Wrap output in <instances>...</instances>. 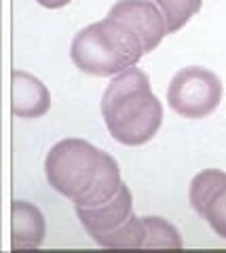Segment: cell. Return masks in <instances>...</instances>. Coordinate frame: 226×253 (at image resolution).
I'll list each match as a JSON object with an SVG mask.
<instances>
[{"mask_svg":"<svg viewBox=\"0 0 226 253\" xmlns=\"http://www.w3.org/2000/svg\"><path fill=\"white\" fill-rule=\"evenodd\" d=\"M123 186V175H121V167L119 163L114 161V156H110L108 152H104V161L99 173L93 186L87 190V194L74 203V209L79 207H97V205H104L112 199V196L119 192Z\"/></svg>","mask_w":226,"mask_h":253,"instance_id":"cell-9","label":"cell"},{"mask_svg":"<svg viewBox=\"0 0 226 253\" xmlns=\"http://www.w3.org/2000/svg\"><path fill=\"white\" fill-rule=\"evenodd\" d=\"M144 224H146L144 249H180L184 245L180 232L171 221L159 215H150L144 217Z\"/></svg>","mask_w":226,"mask_h":253,"instance_id":"cell-12","label":"cell"},{"mask_svg":"<svg viewBox=\"0 0 226 253\" xmlns=\"http://www.w3.org/2000/svg\"><path fill=\"white\" fill-rule=\"evenodd\" d=\"M104 152L87 139L66 137L45 156V175L49 186L72 203L83 199L95 181Z\"/></svg>","mask_w":226,"mask_h":253,"instance_id":"cell-3","label":"cell"},{"mask_svg":"<svg viewBox=\"0 0 226 253\" xmlns=\"http://www.w3.org/2000/svg\"><path fill=\"white\" fill-rule=\"evenodd\" d=\"M224 186H226V173L220 169H203L201 173H197L188 188V201L192 205V209L203 217L209 203L216 199V194Z\"/></svg>","mask_w":226,"mask_h":253,"instance_id":"cell-11","label":"cell"},{"mask_svg":"<svg viewBox=\"0 0 226 253\" xmlns=\"http://www.w3.org/2000/svg\"><path fill=\"white\" fill-rule=\"evenodd\" d=\"M224 84L220 76L203 66H188L178 70L167 86V104L178 116L199 121L220 106Z\"/></svg>","mask_w":226,"mask_h":253,"instance_id":"cell-4","label":"cell"},{"mask_svg":"<svg viewBox=\"0 0 226 253\" xmlns=\"http://www.w3.org/2000/svg\"><path fill=\"white\" fill-rule=\"evenodd\" d=\"M167 21V34L180 32L201 11L203 0H154Z\"/></svg>","mask_w":226,"mask_h":253,"instance_id":"cell-13","label":"cell"},{"mask_svg":"<svg viewBox=\"0 0 226 253\" xmlns=\"http://www.w3.org/2000/svg\"><path fill=\"white\" fill-rule=\"evenodd\" d=\"M203 219H207V224L212 226V230L218 236L226 239V186L216 194V199L209 203Z\"/></svg>","mask_w":226,"mask_h":253,"instance_id":"cell-14","label":"cell"},{"mask_svg":"<svg viewBox=\"0 0 226 253\" xmlns=\"http://www.w3.org/2000/svg\"><path fill=\"white\" fill-rule=\"evenodd\" d=\"M108 17L129 26L139 36L144 51L150 53L167 36V21L154 0H119L110 6Z\"/></svg>","mask_w":226,"mask_h":253,"instance_id":"cell-5","label":"cell"},{"mask_svg":"<svg viewBox=\"0 0 226 253\" xmlns=\"http://www.w3.org/2000/svg\"><path fill=\"white\" fill-rule=\"evenodd\" d=\"M110 135L123 146H144L159 133L165 110L150 78L137 66L110 78L99 101Z\"/></svg>","mask_w":226,"mask_h":253,"instance_id":"cell-1","label":"cell"},{"mask_svg":"<svg viewBox=\"0 0 226 253\" xmlns=\"http://www.w3.org/2000/svg\"><path fill=\"white\" fill-rule=\"evenodd\" d=\"M146 55L139 36L125 23L112 17L89 23L72 38L70 59L76 68L91 76H116L134 68Z\"/></svg>","mask_w":226,"mask_h":253,"instance_id":"cell-2","label":"cell"},{"mask_svg":"<svg viewBox=\"0 0 226 253\" xmlns=\"http://www.w3.org/2000/svg\"><path fill=\"white\" fill-rule=\"evenodd\" d=\"M93 241L106 249H144V241H146L144 217H137L134 213L119 228H114V230L106 234H99Z\"/></svg>","mask_w":226,"mask_h":253,"instance_id":"cell-10","label":"cell"},{"mask_svg":"<svg viewBox=\"0 0 226 253\" xmlns=\"http://www.w3.org/2000/svg\"><path fill=\"white\" fill-rule=\"evenodd\" d=\"M51 110V93L38 76L26 70L11 72V114L15 118H41Z\"/></svg>","mask_w":226,"mask_h":253,"instance_id":"cell-7","label":"cell"},{"mask_svg":"<svg viewBox=\"0 0 226 253\" xmlns=\"http://www.w3.org/2000/svg\"><path fill=\"white\" fill-rule=\"evenodd\" d=\"M131 215H134V194H131V190L125 181H123L121 190L108 203L97 205V207H79L76 209V217L81 219L83 228L87 230L91 239L119 228L123 221H127Z\"/></svg>","mask_w":226,"mask_h":253,"instance_id":"cell-6","label":"cell"},{"mask_svg":"<svg viewBox=\"0 0 226 253\" xmlns=\"http://www.w3.org/2000/svg\"><path fill=\"white\" fill-rule=\"evenodd\" d=\"M46 236V221L34 203L17 201L11 205V241L13 249H38Z\"/></svg>","mask_w":226,"mask_h":253,"instance_id":"cell-8","label":"cell"},{"mask_svg":"<svg viewBox=\"0 0 226 253\" xmlns=\"http://www.w3.org/2000/svg\"><path fill=\"white\" fill-rule=\"evenodd\" d=\"M41 6H45V9H64V6H68L72 0H36Z\"/></svg>","mask_w":226,"mask_h":253,"instance_id":"cell-15","label":"cell"}]
</instances>
